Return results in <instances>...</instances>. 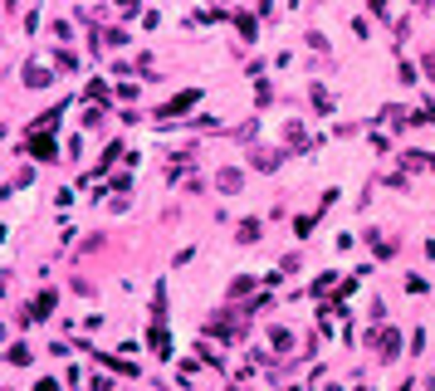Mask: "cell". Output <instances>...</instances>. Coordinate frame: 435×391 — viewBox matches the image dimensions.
<instances>
[{"instance_id":"6da1fadb","label":"cell","mask_w":435,"mask_h":391,"mask_svg":"<svg viewBox=\"0 0 435 391\" xmlns=\"http://www.w3.org/2000/svg\"><path fill=\"white\" fill-rule=\"evenodd\" d=\"M25 83H30V88H44V83H49V74H44V69H30V74H25Z\"/></svg>"},{"instance_id":"7a4b0ae2","label":"cell","mask_w":435,"mask_h":391,"mask_svg":"<svg viewBox=\"0 0 435 391\" xmlns=\"http://www.w3.org/2000/svg\"><path fill=\"white\" fill-rule=\"evenodd\" d=\"M221 191H240V172H221Z\"/></svg>"}]
</instances>
